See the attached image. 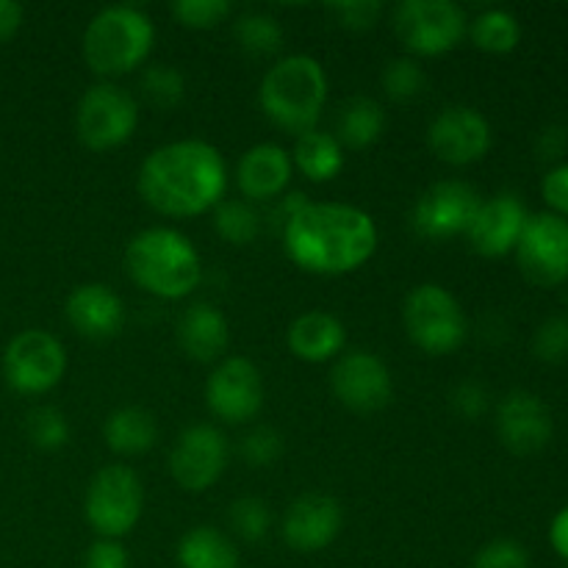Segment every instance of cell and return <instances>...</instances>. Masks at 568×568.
Returning <instances> with one entry per match:
<instances>
[{"mask_svg":"<svg viewBox=\"0 0 568 568\" xmlns=\"http://www.w3.org/2000/svg\"><path fill=\"white\" fill-rule=\"evenodd\" d=\"M225 189V159L203 139L161 144L139 166V194L150 209L166 216H194L216 209Z\"/></svg>","mask_w":568,"mask_h":568,"instance_id":"1","label":"cell"},{"mask_svg":"<svg viewBox=\"0 0 568 568\" xmlns=\"http://www.w3.org/2000/svg\"><path fill=\"white\" fill-rule=\"evenodd\" d=\"M288 258L314 275H344L364 266L377 250V225L347 203H308L283 227Z\"/></svg>","mask_w":568,"mask_h":568,"instance_id":"2","label":"cell"},{"mask_svg":"<svg viewBox=\"0 0 568 568\" xmlns=\"http://www.w3.org/2000/svg\"><path fill=\"white\" fill-rule=\"evenodd\" d=\"M125 270L136 286L161 300L186 297L203 275L192 239L172 227L139 231L125 247Z\"/></svg>","mask_w":568,"mask_h":568,"instance_id":"3","label":"cell"},{"mask_svg":"<svg viewBox=\"0 0 568 568\" xmlns=\"http://www.w3.org/2000/svg\"><path fill=\"white\" fill-rule=\"evenodd\" d=\"M327 100L325 67L305 53L283 55L266 70L258 103L277 128L292 133L314 131Z\"/></svg>","mask_w":568,"mask_h":568,"instance_id":"4","label":"cell"},{"mask_svg":"<svg viewBox=\"0 0 568 568\" xmlns=\"http://www.w3.org/2000/svg\"><path fill=\"white\" fill-rule=\"evenodd\" d=\"M153 39V20L139 6H105L83 31V59L98 75H122L148 59Z\"/></svg>","mask_w":568,"mask_h":568,"instance_id":"5","label":"cell"},{"mask_svg":"<svg viewBox=\"0 0 568 568\" xmlns=\"http://www.w3.org/2000/svg\"><path fill=\"white\" fill-rule=\"evenodd\" d=\"M403 322L408 338L430 355H447L466 338V314L455 294L438 283H422L410 288L403 305Z\"/></svg>","mask_w":568,"mask_h":568,"instance_id":"6","label":"cell"},{"mask_svg":"<svg viewBox=\"0 0 568 568\" xmlns=\"http://www.w3.org/2000/svg\"><path fill=\"white\" fill-rule=\"evenodd\" d=\"M144 508V488L142 480L128 466H103L92 477L83 497V516L89 527L100 538H114L120 541L122 536L136 527L139 516Z\"/></svg>","mask_w":568,"mask_h":568,"instance_id":"7","label":"cell"},{"mask_svg":"<svg viewBox=\"0 0 568 568\" xmlns=\"http://www.w3.org/2000/svg\"><path fill=\"white\" fill-rule=\"evenodd\" d=\"M139 103L116 83H94L81 94L75 109V133L89 150H111L133 136Z\"/></svg>","mask_w":568,"mask_h":568,"instance_id":"8","label":"cell"},{"mask_svg":"<svg viewBox=\"0 0 568 568\" xmlns=\"http://www.w3.org/2000/svg\"><path fill=\"white\" fill-rule=\"evenodd\" d=\"M399 42L416 55H442L466 33V11L453 0H403L392 17Z\"/></svg>","mask_w":568,"mask_h":568,"instance_id":"9","label":"cell"},{"mask_svg":"<svg viewBox=\"0 0 568 568\" xmlns=\"http://www.w3.org/2000/svg\"><path fill=\"white\" fill-rule=\"evenodd\" d=\"M67 372L64 344L48 331H22L3 353V375L14 392L44 394L61 383Z\"/></svg>","mask_w":568,"mask_h":568,"instance_id":"10","label":"cell"},{"mask_svg":"<svg viewBox=\"0 0 568 568\" xmlns=\"http://www.w3.org/2000/svg\"><path fill=\"white\" fill-rule=\"evenodd\" d=\"M521 275L536 286H558L568 277V220L552 211L527 216L516 242Z\"/></svg>","mask_w":568,"mask_h":568,"instance_id":"11","label":"cell"},{"mask_svg":"<svg viewBox=\"0 0 568 568\" xmlns=\"http://www.w3.org/2000/svg\"><path fill=\"white\" fill-rule=\"evenodd\" d=\"M483 197L475 186L464 181H438L422 192L410 211V225L419 236L444 242L469 231L471 220L480 211Z\"/></svg>","mask_w":568,"mask_h":568,"instance_id":"12","label":"cell"},{"mask_svg":"<svg viewBox=\"0 0 568 568\" xmlns=\"http://www.w3.org/2000/svg\"><path fill=\"white\" fill-rule=\"evenodd\" d=\"M205 403L216 419L242 425L264 408V377L258 366L244 355H231L216 364L205 383Z\"/></svg>","mask_w":568,"mask_h":568,"instance_id":"13","label":"cell"},{"mask_svg":"<svg viewBox=\"0 0 568 568\" xmlns=\"http://www.w3.org/2000/svg\"><path fill=\"white\" fill-rule=\"evenodd\" d=\"M231 449L214 425H189L170 449V475L186 491H209L225 471Z\"/></svg>","mask_w":568,"mask_h":568,"instance_id":"14","label":"cell"},{"mask_svg":"<svg viewBox=\"0 0 568 568\" xmlns=\"http://www.w3.org/2000/svg\"><path fill=\"white\" fill-rule=\"evenodd\" d=\"M331 386L338 403L358 414H375L392 403L394 381L388 366L366 349H353L336 361L331 372Z\"/></svg>","mask_w":568,"mask_h":568,"instance_id":"15","label":"cell"},{"mask_svg":"<svg viewBox=\"0 0 568 568\" xmlns=\"http://www.w3.org/2000/svg\"><path fill=\"white\" fill-rule=\"evenodd\" d=\"M427 144L442 161L455 166L480 161L491 148V125L471 105H449L433 116L427 128Z\"/></svg>","mask_w":568,"mask_h":568,"instance_id":"16","label":"cell"},{"mask_svg":"<svg viewBox=\"0 0 568 568\" xmlns=\"http://www.w3.org/2000/svg\"><path fill=\"white\" fill-rule=\"evenodd\" d=\"M499 442L516 455L541 453L552 438V414L538 394L516 388L497 408Z\"/></svg>","mask_w":568,"mask_h":568,"instance_id":"17","label":"cell"},{"mask_svg":"<svg viewBox=\"0 0 568 568\" xmlns=\"http://www.w3.org/2000/svg\"><path fill=\"white\" fill-rule=\"evenodd\" d=\"M344 525L342 505L327 494H303L283 519V538L297 552H320L338 538Z\"/></svg>","mask_w":568,"mask_h":568,"instance_id":"18","label":"cell"},{"mask_svg":"<svg viewBox=\"0 0 568 568\" xmlns=\"http://www.w3.org/2000/svg\"><path fill=\"white\" fill-rule=\"evenodd\" d=\"M527 216L530 214L516 194H494L491 200H483L480 211L466 231V239L475 253L486 255V258H499V255L516 250Z\"/></svg>","mask_w":568,"mask_h":568,"instance_id":"19","label":"cell"},{"mask_svg":"<svg viewBox=\"0 0 568 568\" xmlns=\"http://www.w3.org/2000/svg\"><path fill=\"white\" fill-rule=\"evenodd\" d=\"M64 314L67 322L92 342L116 336L125 325V305H122L120 294L105 283H83V286L72 288Z\"/></svg>","mask_w":568,"mask_h":568,"instance_id":"20","label":"cell"},{"mask_svg":"<svg viewBox=\"0 0 568 568\" xmlns=\"http://www.w3.org/2000/svg\"><path fill=\"white\" fill-rule=\"evenodd\" d=\"M292 170V153H286L281 144L261 142L253 144V148L239 159L236 181L247 200H272L281 197L283 189L288 186Z\"/></svg>","mask_w":568,"mask_h":568,"instance_id":"21","label":"cell"},{"mask_svg":"<svg viewBox=\"0 0 568 568\" xmlns=\"http://www.w3.org/2000/svg\"><path fill=\"white\" fill-rule=\"evenodd\" d=\"M227 338H231L227 320L211 303L189 305L178 322V342H181L183 353L200 364L220 361L227 349Z\"/></svg>","mask_w":568,"mask_h":568,"instance_id":"22","label":"cell"},{"mask_svg":"<svg viewBox=\"0 0 568 568\" xmlns=\"http://www.w3.org/2000/svg\"><path fill=\"white\" fill-rule=\"evenodd\" d=\"M288 349L305 364H325L336 358L347 344V331L342 320L327 311H305L292 322L286 333Z\"/></svg>","mask_w":568,"mask_h":568,"instance_id":"23","label":"cell"},{"mask_svg":"<svg viewBox=\"0 0 568 568\" xmlns=\"http://www.w3.org/2000/svg\"><path fill=\"white\" fill-rule=\"evenodd\" d=\"M386 131V111L377 103L375 98H366V94H355V98L344 100L342 109L336 116V133L342 148L364 150L369 144H375L377 139Z\"/></svg>","mask_w":568,"mask_h":568,"instance_id":"24","label":"cell"},{"mask_svg":"<svg viewBox=\"0 0 568 568\" xmlns=\"http://www.w3.org/2000/svg\"><path fill=\"white\" fill-rule=\"evenodd\" d=\"M103 438L116 455H144L159 442V422L150 410L128 405L105 419Z\"/></svg>","mask_w":568,"mask_h":568,"instance_id":"25","label":"cell"},{"mask_svg":"<svg viewBox=\"0 0 568 568\" xmlns=\"http://www.w3.org/2000/svg\"><path fill=\"white\" fill-rule=\"evenodd\" d=\"M178 566L181 568H242L239 549L231 538L216 527H192L178 544Z\"/></svg>","mask_w":568,"mask_h":568,"instance_id":"26","label":"cell"},{"mask_svg":"<svg viewBox=\"0 0 568 568\" xmlns=\"http://www.w3.org/2000/svg\"><path fill=\"white\" fill-rule=\"evenodd\" d=\"M292 164L308 181H333L344 170V148L333 133L314 128V131H305L297 136Z\"/></svg>","mask_w":568,"mask_h":568,"instance_id":"27","label":"cell"},{"mask_svg":"<svg viewBox=\"0 0 568 568\" xmlns=\"http://www.w3.org/2000/svg\"><path fill=\"white\" fill-rule=\"evenodd\" d=\"M469 33L486 53H510L521 39V22L508 9H486L469 22Z\"/></svg>","mask_w":568,"mask_h":568,"instance_id":"28","label":"cell"},{"mask_svg":"<svg viewBox=\"0 0 568 568\" xmlns=\"http://www.w3.org/2000/svg\"><path fill=\"white\" fill-rule=\"evenodd\" d=\"M233 37L239 48L253 55H272L283 44V28L270 11H244L233 22Z\"/></svg>","mask_w":568,"mask_h":568,"instance_id":"29","label":"cell"},{"mask_svg":"<svg viewBox=\"0 0 568 568\" xmlns=\"http://www.w3.org/2000/svg\"><path fill=\"white\" fill-rule=\"evenodd\" d=\"M214 231L231 244H250L261 233V216L247 200H222L214 209Z\"/></svg>","mask_w":568,"mask_h":568,"instance_id":"30","label":"cell"},{"mask_svg":"<svg viewBox=\"0 0 568 568\" xmlns=\"http://www.w3.org/2000/svg\"><path fill=\"white\" fill-rule=\"evenodd\" d=\"M139 87H142L144 100H148L150 105H155L159 111L175 109V105L183 100V92H186L183 72L172 64L144 67Z\"/></svg>","mask_w":568,"mask_h":568,"instance_id":"31","label":"cell"},{"mask_svg":"<svg viewBox=\"0 0 568 568\" xmlns=\"http://www.w3.org/2000/svg\"><path fill=\"white\" fill-rule=\"evenodd\" d=\"M26 430L33 447L44 449V453H55L70 442V422L53 405L33 408L26 419Z\"/></svg>","mask_w":568,"mask_h":568,"instance_id":"32","label":"cell"},{"mask_svg":"<svg viewBox=\"0 0 568 568\" xmlns=\"http://www.w3.org/2000/svg\"><path fill=\"white\" fill-rule=\"evenodd\" d=\"M427 87V75L414 59H394L388 61L383 70V89L392 100L408 103V100L419 98Z\"/></svg>","mask_w":568,"mask_h":568,"instance_id":"33","label":"cell"},{"mask_svg":"<svg viewBox=\"0 0 568 568\" xmlns=\"http://www.w3.org/2000/svg\"><path fill=\"white\" fill-rule=\"evenodd\" d=\"M227 519H231L233 532H236L239 538H244V541H261V538H266V532H270L272 527L270 508H266V503H261L258 497L236 499V503L231 505Z\"/></svg>","mask_w":568,"mask_h":568,"instance_id":"34","label":"cell"},{"mask_svg":"<svg viewBox=\"0 0 568 568\" xmlns=\"http://www.w3.org/2000/svg\"><path fill=\"white\" fill-rule=\"evenodd\" d=\"M170 11L186 28H214L227 20L233 6L231 0H175Z\"/></svg>","mask_w":568,"mask_h":568,"instance_id":"35","label":"cell"},{"mask_svg":"<svg viewBox=\"0 0 568 568\" xmlns=\"http://www.w3.org/2000/svg\"><path fill=\"white\" fill-rule=\"evenodd\" d=\"M283 455V438L275 427L258 425L242 438V458L250 466H272Z\"/></svg>","mask_w":568,"mask_h":568,"instance_id":"36","label":"cell"},{"mask_svg":"<svg viewBox=\"0 0 568 568\" xmlns=\"http://www.w3.org/2000/svg\"><path fill=\"white\" fill-rule=\"evenodd\" d=\"M532 349L547 364L568 361V316H552V320L544 322L532 338Z\"/></svg>","mask_w":568,"mask_h":568,"instance_id":"37","label":"cell"},{"mask_svg":"<svg viewBox=\"0 0 568 568\" xmlns=\"http://www.w3.org/2000/svg\"><path fill=\"white\" fill-rule=\"evenodd\" d=\"M471 568H530V555H527V549L519 541L497 538V541H488L475 555Z\"/></svg>","mask_w":568,"mask_h":568,"instance_id":"38","label":"cell"},{"mask_svg":"<svg viewBox=\"0 0 568 568\" xmlns=\"http://www.w3.org/2000/svg\"><path fill=\"white\" fill-rule=\"evenodd\" d=\"M331 11L344 28L364 31V28H372L381 20L383 3L381 0H342V3H333Z\"/></svg>","mask_w":568,"mask_h":568,"instance_id":"39","label":"cell"},{"mask_svg":"<svg viewBox=\"0 0 568 568\" xmlns=\"http://www.w3.org/2000/svg\"><path fill=\"white\" fill-rule=\"evenodd\" d=\"M83 568H131L128 549L114 538H98L83 555Z\"/></svg>","mask_w":568,"mask_h":568,"instance_id":"40","label":"cell"},{"mask_svg":"<svg viewBox=\"0 0 568 568\" xmlns=\"http://www.w3.org/2000/svg\"><path fill=\"white\" fill-rule=\"evenodd\" d=\"M541 194L552 214H560L568 220V161L552 166L541 181Z\"/></svg>","mask_w":568,"mask_h":568,"instance_id":"41","label":"cell"},{"mask_svg":"<svg viewBox=\"0 0 568 568\" xmlns=\"http://www.w3.org/2000/svg\"><path fill=\"white\" fill-rule=\"evenodd\" d=\"M453 408L458 410L460 416H466V419H477V416L486 414L488 408L486 388L475 381L460 383V386H455L453 392Z\"/></svg>","mask_w":568,"mask_h":568,"instance_id":"42","label":"cell"},{"mask_svg":"<svg viewBox=\"0 0 568 568\" xmlns=\"http://www.w3.org/2000/svg\"><path fill=\"white\" fill-rule=\"evenodd\" d=\"M22 26V6L14 0H0V42L14 37Z\"/></svg>","mask_w":568,"mask_h":568,"instance_id":"43","label":"cell"},{"mask_svg":"<svg viewBox=\"0 0 568 568\" xmlns=\"http://www.w3.org/2000/svg\"><path fill=\"white\" fill-rule=\"evenodd\" d=\"M566 148V131L564 128H547V131L538 136V153L544 159H558Z\"/></svg>","mask_w":568,"mask_h":568,"instance_id":"44","label":"cell"},{"mask_svg":"<svg viewBox=\"0 0 568 568\" xmlns=\"http://www.w3.org/2000/svg\"><path fill=\"white\" fill-rule=\"evenodd\" d=\"M549 541H552L555 552L568 560V505L552 519V527H549Z\"/></svg>","mask_w":568,"mask_h":568,"instance_id":"45","label":"cell"}]
</instances>
